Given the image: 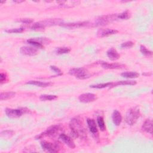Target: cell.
Here are the masks:
<instances>
[{"label":"cell","instance_id":"6da1fadb","mask_svg":"<svg viewBox=\"0 0 153 153\" xmlns=\"http://www.w3.org/2000/svg\"><path fill=\"white\" fill-rule=\"evenodd\" d=\"M69 127L71 130V133L75 137L81 139H85L87 137L85 128L82 124L78 118H73L69 123Z\"/></svg>","mask_w":153,"mask_h":153},{"label":"cell","instance_id":"7a4b0ae2","mask_svg":"<svg viewBox=\"0 0 153 153\" xmlns=\"http://www.w3.org/2000/svg\"><path fill=\"white\" fill-rule=\"evenodd\" d=\"M140 115L139 108L137 106H133L127 111L126 115V122L128 125L133 126L136 123Z\"/></svg>","mask_w":153,"mask_h":153},{"label":"cell","instance_id":"3957f363","mask_svg":"<svg viewBox=\"0 0 153 153\" xmlns=\"http://www.w3.org/2000/svg\"><path fill=\"white\" fill-rule=\"evenodd\" d=\"M69 74L81 79H87L91 76L88 71L84 68H76L71 69L69 71Z\"/></svg>","mask_w":153,"mask_h":153},{"label":"cell","instance_id":"277c9868","mask_svg":"<svg viewBox=\"0 0 153 153\" xmlns=\"http://www.w3.org/2000/svg\"><path fill=\"white\" fill-rule=\"evenodd\" d=\"M5 111L7 117L10 118H16L20 117L22 115L28 112L29 109L26 108H20L17 109L6 108Z\"/></svg>","mask_w":153,"mask_h":153},{"label":"cell","instance_id":"5b68a950","mask_svg":"<svg viewBox=\"0 0 153 153\" xmlns=\"http://www.w3.org/2000/svg\"><path fill=\"white\" fill-rule=\"evenodd\" d=\"M118 19V14H108L99 17L96 20L95 26H105L109 23L117 20Z\"/></svg>","mask_w":153,"mask_h":153},{"label":"cell","instance_id":"8992f818","mask_svg":"<svg viewBox=\"0 0 153 153\" xmlns=\"http://www.w3.org/2000/svg\"><path fill=\"white\" fill-rule=\"evenodd\" d=\"M60 128V125L51 126L48 128H47L44 132L42 133L39 136H38L36 137V139H38L44 136H54L56 134V133L59 131Z\"/></svg>","mask_w":153,"mask_h":153},{"label":"cell","instance_id":"52a82bcc","mask_svg":"<svg viewBox=\"0 0 153 153\" xmlns=\"http://www.w3.org/2000/svg\"><path fill=\"white\" fill-rule=\"evenodd\" d=\"M40 144L42 148L48 152H57L60 149V146L56 143H51L49 142L43 140L40 142Z\"/></svg>","mask_w":153,"mask_h":153},{"label":"cell","instance_id":"ba28073f","mask_svg":"<svg viewBox=\"0 0 153 153\" xmlns=\"http://www.w3.org/2000/svg\"><path fill=\"white\" fill-rule=\"evenodd\" d=\"M78 99L82 103H90L94 101L96 99V95L91 93H84L79 96Z\"/></svg>","mask_w":153,"mask_h":153},{"label":"cell","instance_id":"9c48e42d","mask_svg":"<svg viewBox=\"0 0 153 153\" xmlns=\"http://www.w3.org/2000/svg\"><path fill=\"white\" fill-rule=\"evenodd\" d=\"M87 124L90 132L93 134L95 138H97L99 136V133L95 121L91 118H87Z\"/></svg>","mask_w":153,"mask_h":153},{"label":"cell","instance_id":"30bf717a","mask_svg":"<svg viewBox=\"0 0 153 153\" xmlns=\"http://www.w3.org/2000/svg\"><path fill=\"white\" fill-rule=\"evenodd\" d=\"M20 52L22 54L33 56L38 54V51L36 47H28V46H23L20 48Z\"/></svg>","mask_w":153,"mask_h":153},{"label":"cell","instance_id":"8fae6325","mask_svg":"<svg viewBox=\"0 0 153 153\" xmlns=\"http://www.w3.org/2000/svg\"><path fill=\"white\" fill-rule=\"evenodd\" d=\"M118 32V30L116 29H111L109 28H101L99 29L97 32V35L99 37L103 38L105 36H108L115 34Z\"/></svg>","mask_w":153,"mask_h":153},{"label":"cell","instance_id":"7c38bea8","mask_svg":"<svg viewBox=\"0 0 153 153\" xmlns=\"http://www.w3.org/2000/svg\"><path fill=\"white\" fill-rule=\"evenodd\" d=\"M59 139L62 142H63L65 145H66L70 148L74 149L75 148V144L74 140L69 136L64 133H62L59 136Z\"/></svg>","mask_w":153,"mask_h":153},{"label":"cell","instance_id":"4fadbf2b","mask_svg":"<svg viewBox=\"0 0 153 153\" xmlns=\"http://www.w3.org/2000/svg\"><path fill=\"white\" fill-rule=\"evenodd\" d=\"M88 24V22H78L74 23H62L60 25L61 26L63 27H66L68 29H75L81 27L85 26Z\"/></svg>","mask_w":153,"mask_h":153},{"label":"cell","instance_id":"5bb4252c","mask_svg":"<svg viewBox=\"0 0 153 153\" xmlns=\"http://www.w3.org/2000/svg\"><path fill=\"white\" fill-rule=\"evenodd\" d=\"M100 65L103 68L105 69H117L123 68L125 66L122 64H119L117 63H109L106 62H101Z\"/></svg>","mask_w":153,"mask_h":153},{"label":"cell","instance_id":"9a60e30c","mask_svg":"<svg viewBox=\"0 0 153 153\" xmlns=\"http://www.w3.org/2000/svg\"><path fill=\"white\" fill-rule=\"evenodd\" d=\"M45 39L44 38H39L38 39L37 38H32L27 40V42L30 44L32 45L33 47L36 48H42L44 47V45L42 44V42H45Z\"/></svg>","mask_w":153,"mask_h":153},{"label":"cell","instance_id":"2e32d148","mask_svg":"<svg viewBox=\"0 0 153 153\" xmlns=\"http://www.w3.org/2000/svg\"><path fill=\"white\" fill-rule=\"evenodd\" d=\"M112 119L115 126H120L122 121V116L121 113L117 109L114 110L112 115Z\"/></svg>","mask_w":153,"mask_h":153},{"label":"cell","instance_id":"e0dca14e","mask_svg":"<svg viewBox=\"0 0 153 153\" xmlns=\"http://www.w3.org/2000/svg\"><path fill=\"white\" fill-rule=\"evenodd\" d=\"M142 128L143 131L146 133L152 134V121L150 118L146 119L143 123Z\"/></svg>","mask_w":153,"mask_h":153},{"label":"cell","instance_id":"ac0fdd59","mask_svg":"<svg viewBox=\"0 0 153 153\" xmlns=\"http://www.w3.org/2000/svg\"><path fill=\"white\" fill-rule=\"evenodd\" d=\"M106 54L109 57V59L112 61L118 60L120 57V55L119 54V53L114 48H111L109 49L106 52Z\"/></svg>","mask_w":153,"mask_h":153},{"label":"cell","instance_id":"d6986e66","mask_svg":"<svg viewBox=\"0 0 153 153\" xmlns=\"http://www.w3.org/2000/svg\"><path fill=\"white\" fill-rule=\"evenodd\" d=\"M27 84H31L33 85H36L39 87H47L52 84L51 82H42L40 81H29L26 82Z\"/></svg>","mask_w":153,"mask_h":153},{"label":"cell","instance_id":"ffe728a7","mask_svg":"<svg viewBox=\"0 0 153 153\" xmlns=\"http://www.w3.org/2000/svg\"><path fill=\"white\" fill-rule=\"evenodd\" d=\"M58 4H59V5L65 7H72L73 6H75V5H77L79 3V1H58Z\"/></svg>","mask_w":153,"mask_h":153},{"label":"cell","instance_id":"44dd1931","mask_svg":"<svg viewBox=\"0 0 153 153\" xmlns=\"http://www.w3.org/2000/svg\"><path fill=\"white\" fill-rule=\"evenodd\" d=\"M136 84V81L133 80H125V81H117L116 82H112V85L111 87H114L117 85H133Z\"/></svg>","mask_w":153,"mask_h":153},{"label":"cell","instance_id":"7402d4cb","mask_svg":"<svg viewBox=\"0 0 153 153\" xmlns=\"http://www.w3.org/2000/svg\"><path fill=\"white\" fill-rule=\"evenodd\" d=\"M16 95V93L14 91H8V92H2L0 94L1 100H5L13 97Z\"/></svg>","mask_w":153,"mask_h":153},{"label":"cell","instance_id":"603a6c76","mask_svg":"<svg viewBox=\"0 0 153 153\" xmlns=\"http://www.w3.org/2000/svg\"><path fill=\"white\" fill-rule=\"evenodd\" d=\"M121 76L126 78H135L139 76V74L136 72H124L121 74Z\"/></svg>","mask_w":153,"mask_h":153},{"label":"cell","instance_id":"cb8c5ba5","mask_svg":"<svg viewBox=\"0 0 153 153\" xmlns=\"http://www.w3.org/2000/svg\"><path fill=\"white\" fill-rule=\"evenodd\" d=\"M71 51V48L67 47H58L56 50V53L57 54H63L68 53Z\"/></svg>","mask_w":153,"mask_h":153},{"label":"cell","instance_id":"d4e9b609","mask_svg":"<svg viewBox=\"0 0 153 153\" xmlns=\"http://www.w3.org/2000/svg\"><path fill=\"white\" fill-rule=\"evenodd\" d=\"M57 98V96L56 95L52 94H42L39 96V99L42 101L46 100H53Z\"/></svg>","mask_w":153,"mask_h":153},{"label":"cell","instance_id":"484cf974","mask_svg":"<svg viewBox=\"0 0 153 153\" xmlns=\"http://www.w3.org/2000/svg\"><path fill=\"white\" fill-rule=\"evenodd\" d=\"M97 122L100 130L101 131H105L106 130V126H105V123L103 117L100 116L98 117L97 118Z\"/></svg>","mask_w":153,"mask_h":153},{"label":"cell","instance_id":"4316f807","mask_svg":"<svg viewBox=\"0 0 153 153\" xmlns=\"http://www.w3.org/2000/svg\"><path fill=\"white\" fill-rule=\"evenodd\" d=\"M112 82H106V83H102V84H97L94 85H91L90 87L91 88H103L106 87H111L112 85Z\"/></svg>","mask_w":153,"mask_h":153},{"label":"cell","instance_id":"83f0119b","mask_svg":"<svg viewBox=\"0 0 153 153\" xmlns=\"http://www.w3.org/2000/svg\"><path fill=\"white\" fill-rule=\"evenodd\" d=\"M140 51L142 54H143L144 56H147V57H150L152 54V52L151 51L149 50L148 48H146V47L145 46H144L143 45H140Z\"/></svg>","mask_w":153,"mask_h":153},{"label":"cell","instance_id":"f1b7e54d","mask_svg":"<svg viewBox=\"0 0 153 153\" xmlns=\"http://www.w3.org/2000/svg\"><path fill=\"white\" fill-rule=\"evenodd\" d=\"M130 13L129 12V11L128 10H126L125 11L118 14V19H122V20H124V19H128V18L130 17Z\"/></svg>","mask_w":153,"mask_h":153},{"label":"cell","instance_id":"f546056e","mask_svg":"<svg viewBox=\"0 0 153 153\" xmlns=\"http://www.w3.org/2000/svg\"><path fill=\"white\" fill-rule=\"evenodd\" d=\"M14 132L12 130H5L1 132V136L4 137H9L14 134Z\"/></svg>","mask_w":153,"mask_h":153},{"label":"cell","instance_id":"4dcf8cb0","mask_svg":"<svg viewBox=\"0 0 153 153\" xmlns=\"http://www.w3.org/2000/svg\"><path fill=\"white\" fill-rule=\"evenodd\" d=\"M134 43L132 41H126L125 42H123L121 44V47L123 48H131L134 45Z\"/></svg>","mask_w":153,"mask_h":153},{"label":"cell","instance_id":"1f68e13d","mask_svg":"<svg viewBox=\"0 0 153 153\" xmlns=\"http://www.w3.org/2000/svg\"><path fill=\"white\" fill-rule=\"evenodd\" d=\"M24 30L23 27L20 28H14V29H10L8 30H5V31L8 33H20Z\"/></svg>","mask_w":153,"mask_h":153},{"label":"cell","instance_id":"d6a6232c","mask_svg":"<svg viewBox=\"0 0 153 153\" xmlns=\"http://www.w3.org/2000/svg\"><path fill=\"white\" fill-rule=\"evenodd\" d=\"M50 68L53 71H54L56 74H57V75H61L63 74L62 72V71H61V70H60L59 68H58L57 66H54V65H51V66H50Z\"/></svg>","mask_w":153,"mask_h":153},{"label":"cell","instance_id":"836d02e7","mask_svg":"<svg viewBox=\"0 0 153 153\" xmlns=\"http://www.w3.org/2000/svg\"><path fill=\"white\" fill-rule=\"evenodd\" d=\"M19 21L23 23H25V24H30L33 22V20L32 19H28V18L20 19Z\"/></svg>","mask_w":153,"mask_h":153},{"label":"cell","instance_id":"e575fe53","mask_svg":"<svg viewBox=\"0 0 153 153\" xmlns=\"http://www.w3.org/2000/svg\"><path fill=\"white\" fill-rule=\"evenodd\" d=\"M7 80V75L1 72L0 74V82L2 84L3 82H4Z\"/></svg>","mask_w":153,"mask_h":153},{"label":"cell","instance_id":"d590c367","mask_svg":"<svg viewBox=\"0 0 153 153\" xmlns=\"http://www.w3.org/2000/svg\"><path fill=\"white\" fill-rule=\"evenodd\" d=\"M14 2H17V3H20V2H23V1H14Z\"/></svg>","mask_w":153,"mask_h":153}]
</instances>
